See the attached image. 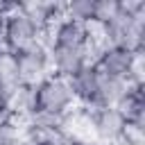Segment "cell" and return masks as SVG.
<instances>
[{"instance_id":"obj_1","label":"cell","mask_w":145,"mask_h":145,"mask_svg":"<svg viewBox=\"0 0 145 145\" xmlns=\"http://www.w3.org/2000/svg\"><path fill=\"white\" fill-rule=\"evenodd\" d=\"M32 88H34V111H39V113H50V116L63 118L66 113H70L77 106L70 84L63 77L48 75L43 82H39Z\"/></svg>"},{"instance_id":"obj_2","label":"cell","mask_w":145,"mask_h":145,"mask_svg":"<svg viewBox=\"0 0 145 145\" xmlns=\"http://www.w3.org/2000/svg\"><path fill=\"white\" fill-rule=\"evenodd\" d=\"M14 61H16V75H18V84L23 86H36L39 82H43L48 75H52L50 70V52L43 43H34L25 50L11 52Z\"/></svg>"},{"instance_id":"obj_3","label":"cell","mask_w":145,"mask_h":145,"mask_svg":"<svg viewBox=\"0 0 145 145\" xmlns=\"http://www.w3.org/2000/svg\"><path fill=\"white\" fill-rule=\"evenodd\" d=\"M0 41H2L7 52H18V50H25V48H29L34 43H41V29L16 7L5 18Z\"/></svg>"},{"instance_id":"obj_4","label":"cell","mask_w":145,"mask_h":145,"mask_svg":"<svg viewBox=\"0 0 145 145\" xmlns=\"http://www.w3.org/2000/svg\"><path fill=\"white\" fill-rule=\"evenodd\" d=\"M136 59H138V52H131L125 45H104L93 57L91 63L104 77H116V79H127L129 82Z\"/></svg>"},{"instance_id":"obj_5","label":"cell","mask_w":145,"mask_h":145,"mask_svg":"<svg viewBox=\"0 0 145 145\" xmlns=\"http://www.w3.org/2000/svg\"><path fill=\"white\" fill-rule=\"evenodd\" d=\"M91 118V131L93 138L100 143H116L122 134L125 118L116 111V106H86Z\"/></svg>"},{"instance_id":"obj_6","label":"cell","mask_w":145,"mask_h":145,"mask_svg":"<svg viewBox=\"0 0 145 145\" xmlns=\"http://www.w3.org/2000/svg\"><path fill=\"white\" fill-rule=\"evenodd\" d=\"M50 70L57 77H72L86 63H91L88 48H70V45H50Z\"/></svg>"},{"instance_id":"obj_7","label":"cell","mask_w":145,"mask_h":145,"mask_svg":"<svg viewBox=\"0 0 145 145\" xmlns=\"http://www.w3.org/2000/svg\"><path fill=\"white\" fill-rule=\"evenodd\" d=\"M100 72L93 63H86L82 70H77L72 77H68L72 97L77 102V106H93L95 95H97V86H100Z\"/></svg>"},{"instance_id":"obj_8","label":"cell","mask_w":145,"mask_h":145,"mask_svg":"<svg viewBox=\"0 0 145 145\" xmlns=\"http://www.w3.org/2000/svg\"><path fill=\"white\" fill-rule=\"evenodd\" d=\"M88 25L84 23H75V20H59L52 29H50V39H48V48L50 45H70V48H88Z\"/></svg>"},{"instance_id":"obj_9","label":"cell","mask_w":145,"mask_h":145,"mask_svg":"<svg viewBox=\"0 0 145 145\" xmlns=\"http://www.w3.org/2000/svg\"><path fill=\"white\" fill-rule=\"evenodd\" d=\"M116 111L125 118V122H145V91L138 84H129L125 95L118 100Z\"/></svg>"},{"instance_id":"obj_10","label":"cell","mask_w":145,"mask_h":145,"mask_svg":"<svg viewBox=\"0 0 145 145\" xmlns=\"http://www.w3.org/2000/svg\"><path fill=\"white\" fill-rule=\"evenodd\" d=\"M127 88H129V82L127 79H116V77H104L102 75L93 106H116L118 100L125 95Z\"/></svg>"},{"instance_id":"obj_11","label":"cell","mask_w":145,"mask_h":145,"mask_svg":"<svg viewBox=\"0 0 145 145\" xmlns=\"http://www.w3.org/2000/svg\"><path fill=\"white\" fill-rule=\"evenodd\" d=\"M63 18L91 25V20H93V0H68V2H63Z\"/></svg>"},{"instance_id":"obj_12","label":"cell","mask_w":145,"mask_h":145,"mask_svg":"<svg viewBox=\"0 0 145 145\" xmlns=\"http://www.w3.org/2000/svg\"><path fill=\"white\" fill-rule=\"evenodd\" d=\"M120 14V0H93V20L91 25L104 27Z\"/></svg>"},{"instance_id":"obj_13","label":"cell","mask_w":145,"mask_h":145,"mask_svg":"<svg viewBox=\"0 0 145 145\" xmlns=\"http://www.w3.org/2000/svg\"><path fill=\"white\" fill-rule=\"evenodd\" d=\"M25 129V122H18L14 118H0V145H14Z\"/></svg>"},{"instance_id":"obj_14","label":"cell","mask_w":145,"mask_h":145,"mask_svg":"<svg viewBox=\"0 0 145 145\" xmlns=\"http://www.w3.org/2000/svg\"><path fill=\"white\" fill-rule=\"evenodd\" d=\"M0 84L9 91L14 86H18V75H16V61L11 52H5L0 57Z\"/></svg>"},{"instance_id":"obj_15","label":"cell","mask_w":145,"mask_h":145,"mask_svg":"<svg viewBox=\"0 0 145 145\" xmlns=\"http://www.w3.org/2000/svg\"><path fill=\"white\" fill-rule=\"evenodd\" d=\"M118 140L122 145H145V122H125Z\"/></svg>"},{"instance_id":"obj_16","label":"cell","mask_w":145,"mask_h":145,"mask_svg":"<svg viewBox=\"0 0 145 145\" xmlns=\"http://www.w3.org/2000/svg\"><path fill=\"white\" fill-rule=\"evenodd\" d=\"M14 145H36V143H34V140H32V138H29L27 134H20V138H18V140H16Z\"/></svg>"},{"instance_id":"obj_17","label":"cell","mask_w":145,"mask_h":145,"mask_svg":"<svg viewBox=\"0 0 145 145\" xmlns=\"http://www.w3.org/2000/svg\"><path fill=\"white\" fill-rule=\"evenodd\" d=\"M5 18H7V14L0 9V32H2V25H5Z\"/></svg>"},{"instance_id":"obj_18","label":"cell","mask_w":145,"mask_h":145,"mask_svg":"<svg viewBox=\"0 0 145 145\" xmlns=\"http://www.w3.org/2000/svg\"><path fill=\"white\" fill-rule=\"evenodd\" d=\"M84 145H106V143H100V140H88V143H84Z\"/></svg>"},{"instance_id":"obj_19","label":"cell","mask_w":145,"mask_h":145,"mask_svg":"<svg viewBox=\"0 0 145 145\" xmlns=\"http://www.w3.org/2000/svg\"><path fill=\"white\" fill-rule=\"evenodd\" d=\"M5 52H7V50H5V45H2V41H0V57H2Z\"/></svg>"}]
</instances>
